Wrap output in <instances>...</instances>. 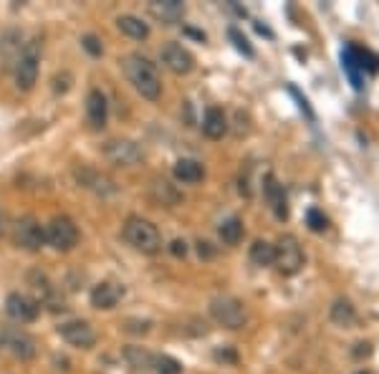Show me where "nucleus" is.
Instances as JSON below:
<instances>
[{"label": "nucleus", "instance_id": "1", "mask_svg": "<svg viewBox=\"0 0 379 374\" xmlns=\"http://www.w3.org/2000/svg\"><path fill=\"white\" fill-rule=\"evenodd\" d=\"M121 63H124L126 79L132 81L134 89L140 91L144 99H149V101H157L162 94V81L155 63L144 58L142 54H129Z\"/></svg>", "mask_w": 379, "mask_h": 374}, {"label": "nucleus", "instance_id": "2", "mask_svg": "<svg viewBox=\"0 0 379 374\" xmlns=\"http://www.w3.org/2000/svg\"><path fill=\"white\" fill-rule=\"evenodd\" d=\"M124 241L132 245L134 250H140V253H147V256H155L160 253L162 248V236L160 230L152 225L149 220L140 218V215H132V218H126L124 222Z\"/></svg>", "mask_w": 379, "mask_h": 374}, {"label": "nucleus", "instance_id": "3", "mask_svg": "<svg viewBox=\"0 0 379 374\" xmlns=\"http://www.w3.org/2000/svg\"><path fill=\"white\" fill-rule=\"evenodd\" d=\"M210 316L225 329L238 332L248 324V309L246 304L235 296H218L210 301Z\"/></svg>", "mask_w": 379, "mask_h": 374}, {"label": "nucleus", "instance_id": "4", "mask_svg": "<svg viewBox=\"0 0 379 374\" xmlns=\"http://www.w3.org/2000/svg\"><path fill=\"white\" fill-rule=\"evenodd\" d=\"M273 248H276L273 266L278 268L281 276H296V273L303 268V250L296 236L286 233V236L278 238V243H276Z\"/></svg>", "mask_w": 379, "mask_h": 374}, {"label": "nucleus", "instance_id": "5", "mask_svg": "<svg viewBox=\"0 0 379 374\" xmlns=\"http://www.w3.org/2000/svg\"><path fill=\"white\" fill-rule=\"evenodd\" d=\"M15 86L21 91H31L38 81V41H31L28 46H23L21 56L13 66Z\"/></svg>", "mask_w": 379, "mask_h": 374}, {"label": "nucleus", "instance_id": "6", "mask_svg": "<svg viewBox=\"0 0 379 374\" xmlns=\"http://www.w3.org/2000/svg\"><path fill=\"white\" fill-rule=\"evenodd\" d=\"M46 243L56 250H71L78 243V228L69 215H56L53 220L46 225Z\"/></svg>", "mask_w": 379, "mask_h": 374}, {"label": "nucleus", "instance_id": "7", "mask_svg": "<svg viewBox=\"0 0 379 374\" xmlns=\"http://www.w3.org/2000/svg\"><path fill=\"white\" fill-rule=\"evenodd\" d=\"M101 152H104L106 160L117 167H134L144 160L142 147L137 142H132V139H109Z\"/></svg>", "mask_w": 379, "mask_h": 374}, {"label": "nucleus", "instance_id": "8", "mask_svg": "<svg viewBox=\"0 0 379 374\" xmlns=\"http://www.w3.org/2000/svg\"><path fill=\"white\" fill-rule=\"evenodd\" d=\"M28 286L33 288L35 301H38V304H46L51 311H66V304H63V298H61V293H58L56 284H53L43 270H31Z\"/></svg>", "mask_w": 379, "mask_h": 374}, {"label": "nucleus", "instance_id": "9", "mask_svg": "<svg viewBox=\"0 0 379 374\" xmlns=\"http://www.w3.org/2000/svg\"><path fill=\"white\" fill-rule=\"evenodd\" d=\"M74 177H76L78 187H84L89 193L99 195V197H109V195L117 193V182H114L109 174L94 170V167H76V170H74Z\"/></svg>", "mask_w": 379, "mask_h": 374}, {"label": "nucleus", "instance_id": "10", "mask_svg": "<svg viewBox=\"0 0 379 374\" xmlns=\"http://www.w3.org/2000/svg\"><path fill=\"white\" fill-rule=\"evenodd\" d=\"M0 344H3V349H8V352L13 354L15 359H33L35 352H38V344H35V339L31 336V334L26 332H18V329H6V332L0 334Z\"/></svg>", "mask_w": 379, "mask_h": 374}, {"label": "nucleus", "instance_id": "11", "mask_svg": "<svg viewBox=\"0 0 379 374\" xmlns=\"http://www.w3.org/2000/svg\"><path fill=\"white\" fill-rule=\"evenodd\" d=\"M160 58L177 76H185V74H190V71L195 69V56L190 54L185 46H180V43H165L160 51Z\"/></svg>", "mask_w": 379, "mask_h": 374}, {"label": "nucleus", "instance_id": "12", "mask_svg": "<svg viewBox=\"0 0 379 374\" xmlns=\"http://www.w3.org/2000/svg\"><path fill=\"white\" fill-rule=\"evenodd\" d=\"M58 334L66 344L76 349H92L96 344V332L89 321H66L58 326Z\"/></svg>", "mask_w": 379, "mask_h": 374}, {"label": "nucleus", "instance_id": "13", "mask_svg": "<svg viewBox=\"0 0 379 374\" xmlns=\"http://www.w3.org/2000/svg\"><path fill=\"white\" fill-rule=\"evenodd\" d=\"M15 243L26 250H41L46 243V228L35 218H21L15 222Z\"/></svg>", "mask_w": 379, "mask_h": 374}, {"label": "nucleus", "instance_id": "14", "mask_svg": "<svg viewBox=\"0 0 379 374\" xmlns=\"http://www.w3.org/2000/svg\"><path fill=\"white\" fill-rule=\"evenodd\" d=\"M38 311H41V306H38V301L31 296H26V293H8L6 298V314L10 316L13 321H21V324H28V321H33L35 316H38Z\"/></svg>", "mask_w": 379, "mask_h": 374}, {"label": "nucleus", "instance_id": "15", "mask_svg": "<svg viewBox=\"0 0 379 374\" xmlns=\"http://www.w3.org/2000/svg\"><path fill=\"white\" fill-rule=\"evenodd\" d=\"M149 200L155 205H162V208H175L183 202V193L177 190V185H172L165 177H152L149 182Z\"/></svg>", "mask_w": 379, "mask_h": 374}, {"label": "nucleus", "instance_id": "16", "mask_svg": "<svg viewBox=\"0 0 379 374\" xmlns=\"http://www.w3.org/2000/svg\"><path fill=\"white\" fill-rule=\"evenodd\" d=\"M147 10L162 26H175L177 21H183L185 15V6L180 0H152L147 6Z\"/></svg>", "mask_w": 379, "mask_h": 374}, {"label": "nucleus", "instance_id": "17", "mask_svg": "<svg viewBox=\"0 0 379 374\" xmlns=\"http://www.w3.org/2000/svg\"><path fill=\"white\" fill-rule=\"evenodd\" d=\"M121 296H124V288L119 284H112V281H104V284L94 286L92 291V306L94 309H114V306L119 304Z\"/></svg>", "mask_w": 379, "mask_h": 374}, {"label": "nucleus", "instance_id": "18", "mask_svg": "<svg viewBox=\"0 0 379 374\" xmlns=\"http://www.w3.org/2000/svg\"><path fill=\"white\" fill-rule=\"evenodd\" d=\"M106 114H109V104H106V97L99 89L89 91L86 97V117H89V124L94 129H101L106 124Z\"/></svg>", "mask_w": 379, "mask_h": 374}, {"label": "nucleus", "instance_id": "19", "mask_svg": "<svg viewBox=\"0 0 379 374\" xmlns=\"http://www.w3.org/2000/svg\"><path fill=\"white\" fill-rule=\"evenodd\" d=\"M263 190H266V197H268V202H271V208H273L276 218H278V220H286V218H288L286 195H283V187L276 182L273 174H268V177H266V185H263Z\"/></svg>", "mask_w": 379, "mask_h": 374}, {"label": "nucleus", "instance_id": "20", "mask_svg": "<svg viewBox=\"0 0 379 374\" xmlns=\"http://www.w3.org/2000/svg\"><path fill=\"white\" fill-rule=\"evenodd\" d=\"M203 132H205V137H210V139H223V134L228 132V119H225L223 109L210 106V109L205 111Z\"/></svg>", "mask_w": 379, "mask_h": 374}, {"label": "nucleus", "instance_id": "21", "mask_svg": "<svg viewBox=\"0 0 379 374\" xmlns=\"http://www.w3.org/2000/svg\"><path fill=\"white\" fill-rule=\"evenodd\" d=\"M331 321L342 329H351V326L357 324V309L351 304L349 298H337L334 304H331V311H329Z\"/></svg>", "mask_w": 379, "mask_h": 374}, {"label": "nucleus", "instance_id": "22", "mask_svg": "<svg viewBox=\"0 0 379 374\" xmlns=\"http://www.w3.org/2000/svg\"><path fill=\"white\" fill-rule=\"evenodd\" d=\"M172 174L180 182H185V185H195V182H200L205 177V170L195 160H177L175 167H172Z\"/></svg>", "mask_w": 379, "mask_h": 374}, {"label": "nucleus", "instance_id": "23", "mask_svg": "<svg viewBox=\"0 0 379 374\" xmlns=\"http://www.w3.org/2000/svg\"><path fill=\"white\" fill-rule=\"evenodd\" d=\"M117 28H119L124 35L134 38V41H144L149 35V26L142 23L137 15H119V18H117Z\"/></svg>", "mask_w": 379, "mask_h": 374}, {"label": "nucleus", "instance_id": "24", "mask_svg": "<svg viewBox=\"0 0 379 374\" xmlns=\"http://www.w3.org/2000/svg\"><path fill=\"white\" fill-rule=\"evenodd\" d=\"M124 359L132 369H142V372L155 367V354L147 352L144 347H126L124 349Z\"/></svg>", "mask_w": 379, "mask_h": 374}, {"label": "nucleus", "instance_id": "25", "mask_svg": "<svg viewBox=\"0 0 379 374\" xmlns=\"http://www.w3.org/2000/svg\"><path fill=\"white\" fill-rule=\"evenodd\" d=\"M220 233V241L225 243V245H238L240 241H243V220L240 218H228V220H223V225L218 228Z\"/></svg>", "mask_w": 379, "mask_h": 374}, {"label": "nucleus", "instance_id": "26", "mask_svg": "<svg viewBox=\"0 0 379 374\" xmlns=\"http://www.w3.org/2000/svg\"><path fill=\"white\" fill-rule=\"evenodd\" d=\"M251 261L255 266H273V261H276V248L271 245L268 241H255L251 245Z\"/></svg>", "mask_w": 379, "mask_h": 374}, {"label": "nucleus", "instance_id": "27", "mask_svg": "<svg viewBox=\"0 0 379 374\" xmlns=\"http://www.w3.org/2000/svg\"><path fill=\"white\" fill-rule=\"evenodd\" d=\"M342 66H344L346 76H349V81L354 83V89H362V76H359V66L357 61H354V54H351V46H346V51L342 54Z\"/></svg>", "mask_w": 379, "mask_h": 374}, {"label": "nucleus", "instance_id": "28", "mask_svg": "<svg viewBox=\"0 0 379 374\" xmlns=\"http://www.w3.org/2000/svg\"><path fill=\"white\" fill-rule=\"evenodd\" d=\"M152 369H157L160 374H183V364L167 354H155V367Z\"/></svg>", "mask_w": 379, "mask_h": 374}, {"label": "nucleus", "instance_id": "29", "mask_svg": "<svg viewBox=\"0 0 379 374\" xmlns=\"http://www.w3.org/2000/svg\"><path fill=\"white\" fill-rule=\"evenodd\" d=\"M306 222H309V228L314 230V233H323L326 225H329L326 215H323L321 210H316V208H311L309 213H306Z\"/></svg>", "mask_w": 379, "mask_h": 374}, {"label": "nucleus", "instance_id": "30", "mask_svg": "<svg viewBox=\"0 0 379 374\" xmlns=\"http://www.w3.org/2000/svg\"><path fill=\"white\" fill-rule=\"evenodd\" d=\"M149 329H152V321H147V319L124 321V332H129V334H147Z\"/></svg>", "mask_w": 379, "mask_h": 374}, {"label": "nucleus", "instance_id": "31", "mask_svg": "<svg viewBox=\"0 0 379 374\" xmlns=\"http://www.w3.org/2000/svg\"><path fill=\"white\" fill-rule=\"evenodd\" d=\"M228 35H230V38H233V43H235V49H238V51H243V54H246V56H253L251 43H248V38H246V35H240V31H238V28H230V31H228Z\"/></svg>", "mask_w": 379, "mask_h": 374}, {"label": "nucleus", "instance_id": "32", "mask_svg": "<svg viewBox=\"0 0 379 374\" xmlns=\"http://www.w3.org/2000/svg\"><path fill=\"white\" fill-rule=\"evenodd\" d=\"M81 46H84L86 51H89V54L94 56V58H99V56H101V41H99L96 35H92V33H86L84 38H81Z\"/></svg>", "mask_w": 379, "mask_h": 374}, {"label": "nucleus", "instance_id": "33", "mask_svg": "<svg viewBox=\"0 0 379 374\" xmlns=\"http://www.w3.org/2000/svg\"><path fill=\"white\" fill-rule=\"evenodd\" d=\"M69 89H71V76L69 74H58V76L53 79V91H56V94H66Z\"/></svg>", "mask_w": 379, "mask_h": 374}, {"label": "nucleus", "instance_id": "34", "mask_svg": "<svg viewBox=\"0 0 379 374\" xmlns=\"http://www.w3.org/2000/svg\"><path fill=\"white\" fill-rule=\"evenodd\" d=\"M169 250H172V256L185 258V256H187V243H185V241H172V243H169Z\"/></svg>", "mask_w": 379, "mask_h": 374}, {"label": "nucleus", "instance_id": "35", "mask_svg": "<svg viewBox=\"0 0 379 374\" xmlns=\"http://www.w3.org/2000/svg\"><path fill=\"white\" fill-rule=\"evenodd\" d=\"M354 357H357V359H362V357H369V354H372V344H367V341H359V344H354Z\"/></svg>", "mask_w": 379, "mask_h": 374}, {"label": "nucleus", "instance_id": "36", "mask_svg": "<svg viewBox=\"0 0 379 374\" xmlns=\"http://www.w3.org/2000/svg\"><path fill=\"white\" fill-rule=\"evenodd\" d=\"M197 253H200V256H205V258H210V256H212L210 243H205V241H200V243H197Z\"/></svg>", "mask_w": 379, "mask_h": 374}, {"label": "nucleus", "instance_id": "37", "mask_svg": "<svg viewBox=\"0 0 379 374\" xmlns=\"http://www.w3.org/2000/svg\"><path fill=\"white\" fill-rule=\"evenodd\" d=\"M354 374H374L372 369H359V372H354Z\"/></svg>", "mask_w": 379, "mask_h": 374}, {"label": "nucleus", "instance_id": "38", "mask_svg": "<svg viewBox=\"0 0 379 374\" xmlns=\"http://www.w3.org/2000/svg\"><path fill=\"white\" fill-rule=\"evenodd\" d=\"M0 230H3V218H0Z\"/></svg>", "mask_w": 379, "mask_h": 374}]
</instances>
